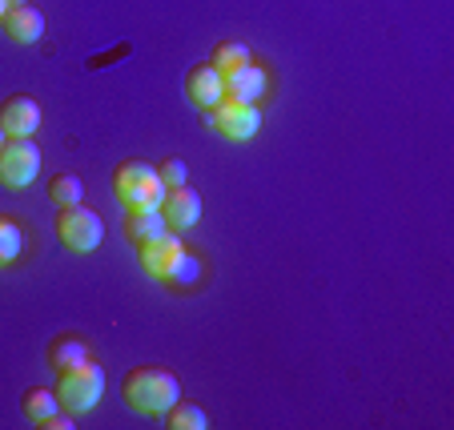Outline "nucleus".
<instances>
[{
  "instance_id": "nucleus-25",
  "label": "nucleus",
  "mask_w": 454,
  "mask_h": 430,
  "mask_svg": "<svg viewBox=\"0 0 454 430\" xmlns=\"http://www.w3.org/2000/svg\"><path fill=\"white\" fill-rule=\"evenodd\" d=\"M0 20H4V0H0Z\"/></svg>"
},
{
  "instance_id": "nucleus-2",
  "label": "nucleus",
  "mask_w": 454,
  "mask_h": 430,
  "mask_svg": "<svg viewBox=\"0 0 454 430\" xmlns=\"http://www.w3.org/2000/svg\"><path fill=\"white\" fill-rule=\"evenodd\" d=\"M113 198L125 209H161L165 185H161V177H157V165L137 161V157L121 161L117 169H113Z\"/></svg>"
},
{
  "instance_id": "nucleus-5",
  "label": "nucleus",
  "mask_w": 454,
  "mask_h": 430,
  "mask_svg": "<svg viewBox=\"0 0 454 430\" xmlns=\"http://www.w3.org/2000/svg\"><path fill=\"white\" fill-rule=\"evenodd\" d=\"M41 165L44 157L33 137H4V145H0V185L4 190H28Z\"/></svg>"
},
{
  "instance_id": "nucleus-14",
  "label": "nucleus",
  "mask_w": 454,
  "mask_h": 430,
  "mask_svg": "<svg viewBox=\"0 0 454 430\" xmlns=\"http://www.w3.org/2000/svg\"><path fill=\"white\" fill-rule=\"evenodd\" d=\"M169 225H165L161 209H125V238L133 241V246H141V241L157 238V233H165Z\"/></svg>"
},
{
  "instance_id": "nucleus-8",
  "label": "nucleus",
  "mask_w": 454,
  "mask_h": 430,
  "mask_svg": "<svg viewBox=\"0 0 454 430\" xmlns=\"http://www.w3.org/2000/svg\"><path fill=\"white\" fill-rule=\"evenodd\" d=\"M225 101H238V105H262V97L270 93V73L262 65H241L238 73H225Z\"/></svg>"
},
{
  "instance_id": "nucleus-16",
  "label": "nucleus",
  "mask_w": 454,
  "mask_h": 430,
  "mask_svg": "<svg viewBox=\"0 0 454 430\" xmlns=\"http://www.w3.org/2000/svg\"><path fill=\"white\" fill-rule=\"evenodd\" d=\"M25 254V230L12 214H0V270H9Z\"/></svg>"
},
{
  "instance_id": "nucleus-18",
  "label": "nucleus",
  "mask_w": 454,
  "mask_h": 430,
  "mask_svg": "<svg viewBox=\"0 0 454 430\" xmlns=\"http://www.w3.org/2000/svg\"><path fill=\"white\" fill-rule=\"evenodd\" d=\"M249 60H254V57H249V44H241V41H222V44L214 49V57H209V65H214V69L225 77V73H238L241 65H249Z\"/></svg>"
},
{
  "instance_id": "nucleus-15",
  "label": "nucleus",
  "mask_w": 454,
  "mask_h": 430,
  "mask_svg": "<svg viewBox=\"0 0 454 430\" xmlns=\"http://www.w3.org/2000/svg\"><path fill=\"white\" fill-rule=\"evenodd\" d=\"M201 258L198 254H189V250H181L177 258H173V266H169V274H165V285H173L177 293H185V290H193V285L201 282Z\"/></svg>"
},
{
  "instance_id": "nucleus-4",
  "label": "nucleus",
  "mask_w": 454,
  "mask_h": 430,
  "mask_svg": "<svg viewBox=\"0 0 454 430\" xmlns=\"http://www.w3.org/2000/svg\"><path fill=\"white\" fill-rule=\"evenodd\" d=\"M52 230H57L60 246H65V250H73V254H93L97 246L105 241L101 217H97L89 206H60Z\"/></svg>"
},
{
  "instance_id": "nucleus-13",
  "label": "nucleus",
  "mask_w": 454,
  "mask_h": 430,
  "mask_svg": "<svg viewBox=\"0 0 454 430\" xmlns=\"http://www.w3.org/2000/svg\"><path fill=\"white\" fill-rule=\"evenodd\" d=\"M89 358H93V350H89V342L77 338V334H60V338L49 342V366L57 374L73 371V366H81V362H89Z\"/></svg>"
},
{
  "instance_id": "nucleus-21",
  "label": "nucleus",
  "mask_w": 454,
  "mask_h": 430,
  "mask_svg": "<svg viewBox=\"0 0 454 430\" xmlns=\"http://www.w3.org/2000/svg\"><path fill=\"white\" fill-rule=\"evenodd\" d=\"M157 177H161L165 190H177V185H189V165L181 161V157H165V161L157 165Z\"/></svg>"
},
{
  "instance_id": "nucleus-17",
  "label": "nucleus",
  "mask_w": 454,
  "mask_h": 430,
  "mask_svg": "<svg viewBox=\"0 0 454 430\" xmlns=\"http://www.w3.org/2000/svg\"><path fill=\"white\" fill-rule=\"evenodd\" d=\"M20 410H25V418L33 422V426H41V422L49 418V414H57V410H60L57 390H41V387L25 390V398H20Z\"/></svg>"
},
{
  "instance_id": "nucleus-12",
  "label": "nucleus",
  "mask_w": 454,
  "mask_h": 430,
  "mask_svg": "<svg viewBox=\"0 0 454 430\" xmlns=\"http://www.w3.org/2000/svg\"><path fill=\"white\" fill-rule=\"evenodd\" d=\"M4 36L17 44H36L44 36V12L33 9V4H20V9H9L4 12Z\"/></svg>"
},
{
  "instance_id": "nucleus-19",
  "label": "nucleus",
  "mask_w": 454,
  "mask_h": 430,
  "mask_svg": "<svg viewBox=\"0 0 454 430\" xmlns=\"http://www.w3.org/2000/svg\"><path fill=\"white\" fill-rule=\"evenodd\" d=\"M165 426L169 430H206L209 426V414L201 410V406H185V403H173L169 410H165Z\"/></svg>"
},
{
  "instance_id": "nucleus-22",
  "label": "nucleus",
  "mask_w": 454,
  "mask_h": 430,
  "mask_svg": "<svg viewBox=\"0 0 454 430\" xmlns=\"http://www.w3.org/2000/svg\"><path fill=\"white\" fill-rule=\"evenodd\" d=\"M41 426H44V430H73L77 422H73V414H60V410H57V414H49Z\"/></svg>"
},
{
  "instance_id": "nucleus-10",
  "label": "nucleus",
  "mask_w": 454,
  "mask_h": 430,
  "mask_svg": "<svg viewBox=\"0 0 454 430\" xmlns=\"http://www.w3.org/2000/svg\"><path fill=\"white\" fill-rule=\"evenodd\" d=\"M41 121H44L41 105L25 93L9 97V101L0 105V129L9 133V137H33V133L41 129Z\"/></svg>"
},
{
  "instance_id": "nucleus-20",
  "label": "nucleus",
  "mask_w": 454,
  "mask_h": 430,
  "mask_svg": "<svg viewBox=\"0 0 454 430\" xmlns=\"http://www.w3.org/2000/svg\"><path fill=\"white\" fill-rule=\"evenodd\" d=\"M49 198L57 201V206H81V198H85V185H81L77 173H57V177L49 181Z\"/></svg>"
},
{
  "instance_id": "nucleus-24",
  "label": "nucleus",
  "mask_w": 454,
  "mask_h": 430,
  "mask_svg": "<svg viewBox=\"0 0 454 430\" xmlns=\"http://www.w3.org/2000/svg\"><path fill=\"white\" fill-rule=\"evenodd\" d=\"M4 137H9V133H4V129H0V145H4Z\"/></svg>"
},
{
  "instance_id": "nucleus-7",
  "label": "nucleus",
  "mask_w": 454,
  "mask_h": 430,
  "mask_svg": "<svg viewBox=\"0 0 454 430\" xmlns=\"http://www.w3.org/2000/svg\"><path fill=\"white\" fill-rule=\"evenodd\" d=\"M161 217L173 233H185L201 222V193L189 190V185H177V190H165L161 201Z\"/></svg>"
},
{
  "instance_id": "nucleus-11",
  "label": "nucleus",
  "mask_w": 454,
  "mask_h": 430,
  "mask_svg": "<svg viewBox=\"0 0 454 430\" xmlns=\"http://www.w3.org/2000/svg\"><path fill=\"white\" fill-rule=\"evenodd\" d=\"M185 97H189V105H198V109H214V105H222L225 101V81H222V73L214 69V65H193V69L185 73Z\"/></svg>"
},
{
  "instance_id": "nucleus-3",
  "label": "nucleus",
  "mask_w": 454,
  "mask_h": 430,
  "mask_svg": "<svg viewBox=\"0 0 454 430\" xmlns=\"http://www.w3.org/2000/svg\"><path fill=\"white\" fill-rule=\"evenodd\" d=\"M101 395H105V371L97 366L93 358L81 362V366H73V371H60L57 374V403H60V410L85 414V410H93V406L101 403Z\"/></svg>"
},
{
  "instance_id": "nucleus-1",
  "label": "nucleus",
  "mask_w": 454,
  "mask_h": 430,
  "mask_svg": "<svg viewBox=\"0 0 454 430\" xmlns=\"http://www.w3.org/2000/svg\"><path fill=\"white\" fill-rule=\"evenodd\" d=\"M121 395H125V403L133 406V410L165 418V410H169L173 403H181V382H177V374L161 371V366H137V371L125 374Z\"/></svg>"
},
{
  "instance_id": "nucleus-9",
  "label": "nucleus",
  "mask_w": 454,
  "mask_h": 430,
  "mask_svg": "<svg viewBox=\"0 0 454 430\" xmlns=\"http://www.w3.org/2000/svg\"><path fill=\"white\" fill-rule=\"evenodd\" d=\"M181 250H185V246H181V238L173 230H165V233H157V238L141 241V246H137V262H141V270H145L149 278L165 282V274H169L173 258H177Z\"/></svg>"
},
{
  "instance_id": "nucleus-23",
  "label": "nucleus",
  "mask_w": 454,
  "mask_h": 430,
  "mask_svg": "<svg viewBox=\"0 0 454 430\" xmlns=\"http://www.w3.org/2000/svg\"><path fill=\"white\" fill-rule=\"evenodd\" d=\"M20 4H28V0H4V12H9V9H20Z\"/></svg>"
},
{
  "instance_id": "nucleus-6",
  "label": "nucleus",
  "mask_w": 454,
  "mask_h": 430,
  "mask_svg": "<svg viewBox=\"0 0 454 430\" xmlns=\"http://www.w3.org/2000/svg\"><path fill=\"white\" fill-rule=\"evenodd\" d=\"M209 125H214L225 141H249V137H257V129H262V109H257V105L222 101L209 109Z\"/></svg>"
}]
</instances>
